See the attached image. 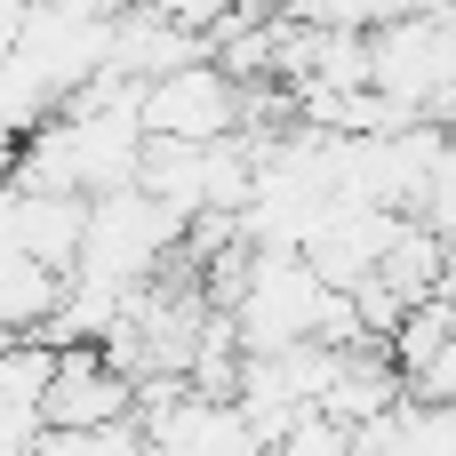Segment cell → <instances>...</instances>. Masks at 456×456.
Returning <instances> with one entry per match:
<instances>
[{
  "label": "cell",
  "instance_id": "obj_2",
  "mask_svg": "<svg viewBox=\"0 0 456 456\" xmlns=\"http://www.w3.org/2000/svg\"><path fill=\"white\" fill-rule=\"evenodd\" d=\"M136 120H144V136H168V144H216L240 128V80L216 56H192L136 88Z\"/></svg>",
  "mask_w": 456,
  "mask_h": 456
},
{
  "label": "cell",
  "instance_id": "obj_3",
  "mask_svg": "<svg viewBox=\"0 0 456 456\" xmlns=\"http://www.w3.org/2000/svg\"><path fill=\"white\" fill-rule=\"evenodd\" d=\"M120 417H136V377H120L104 361V345H56L40 425L48 433H96V425H120Z\"/></svg>",
  "mask_w": 456,
  "mask_h": 456
},
{
  "label": "cell",
  "instance_id": "obj_1",
  "mask_svg": "<svg viewBox=\"0 0 456 456\" xmlns=\"http://www.w3.org/2000/svg\"><path fill=\"white\" fill-rule=\"evenodd\" d=\"M176 248H184V216L168 200H152L144 184H112L88 200V232H80L72 273H96L112 289H144V281H160V265Z\"/></svg>",
  "mask_w": 456,
  "mask_h": 456
}]
</instances>
